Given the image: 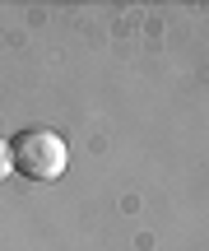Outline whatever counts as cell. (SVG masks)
I'll use <instances>...</instances> for the list:
<instances>
[{
    "label": "cell",
    "mask_w": 209,
    "mask_h": 251,
    "mask_svg": "<svg viewBox=\"0 0 209 251\" xmlns=\"http://www.w3.org/2000/svg\"><path fill=\"white\" fill-rule=\"evenodd\" d=\"M9 163L28 181H56L65 172V163H70V149H65V140L56 130L33 126V130H19L9 140Z\"/></svg>",
    "instance_id": "obj_1"
},
{
    "label": "cell",
    "mask_w": 209,
    "mask_h": 251,
    "mask_svg": "<svg viewBox=\"0 0 209 251\" xmlns=\"http://www.w3.org/2000/svg\"><path fill=\"white\" fill-rule=\"evenodd\" d=\"M14 163H9V140H0V177H9Z\"/></svg>",
    "instance_id": "obj_2"
}]
</instances>
